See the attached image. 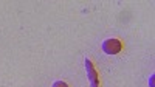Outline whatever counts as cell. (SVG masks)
Here are the masks:
<instances>
[{
  "mask_svg": "<svg viewBox=\"0 0 155 87\" xmlns=\"http://www.w3.org/2000/svg\"><path fill=\"white\" fill-rule=\"evenodd\" d=\"M123 48V44L118 39H107L104 44H102V50L107 53V55H116L120 53Z\"/></svg>",
  "mask_w": 155,
  "mask_h": 87,
  "instance_id": "6da1fadb",
  "label": "cell"
},
{
  "mask_svg": "<svg viewBox=\"0 0 155 87\" xmlns=\"http://www.w3.org/2000/svg\"><path fill=\"white\" fill-rule=\"evenodd\" d=\"M85 69H87V76H88L90 82H92V87H99V76H98V73L90 59L85 61Z\"/></svg>",
  "mask_w": 155,
  "mask_h": 87,
  "instance_id": "7a4b0ae2",
  "label": "cell"
},
{
  "mask_svg": "<svg viewBox=\"0 0 155 87\" xmlns=\"http://www.w3.org/2000/svg\"><path fill=\"white\" fill-rule=\"evenodd\" d=\"M53 87H68L65 82H64V81H58V82H54L53 84Z\"/></svg>",
  "mask_w": 155,
  "mask_h": 87,
  "instance_id": "3957f363",
  "label": "cell"
}]
</instances>
